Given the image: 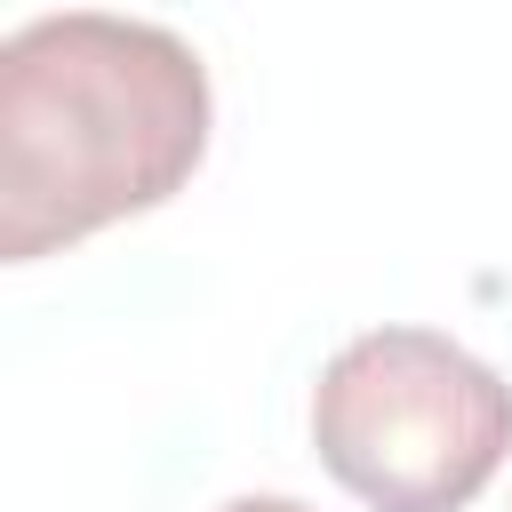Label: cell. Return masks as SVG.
Listing matches in <instances>:
<instances>
[{"mask_svg":"<svg viewBox=\"0 0 512 512\" xmlns=\"http://www.w3.org/2000/svg\"><path fill=\"white\" fill-rule=\"evenodd\" d=\"M312 448L368 512H464L512 456V384L440 328H368L312 384Z\"/></svg>","mask_w":512,"mask_h":512,"instance_id":"obj_2","label":"cell"},{"mask_svg":"<svg viewBox=\"0 0 512 512\" xmlns=\"http://www.w3.org/2000/svg\"><path fill=\"white\" fill-rule=\"evenodd\" d=\"M216 512H312V504H296V496H232Z\"/></svg>","mask_w":512,"mask_h":512,"instance_id":"obj_3","label":"cell"},{"mask_svg":"<svg viewBox=\"0 0 512 512\" xmlns=\"http://www.w3.org/2000/svg\"><path fill=\"white\" fill-rule=\"evenodd\" d=\"M208 64L184 32L104 8L0 40V256H56L176 200L208 152Z\"/></svg>","mask_w":512,"mask_h":512,"instance_id":"obj_1","label":"cell"}]
</instances>
